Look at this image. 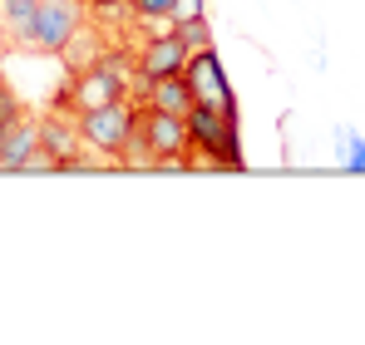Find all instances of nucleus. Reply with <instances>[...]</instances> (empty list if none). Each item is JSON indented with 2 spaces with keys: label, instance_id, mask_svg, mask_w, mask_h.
Masks as SVG:
<instances>
[{
  "label": "nucleus",
  "instance_id": "nucleus-1",
  "mask_svg": "<svg viewBox=\"0 0 365 345\" xmlns=\"http://www.w3.org/2000/svg\"><path fill=\"white\" fill-rule=\"evenodd\" d=\"M133 79H138V59H128L123 50H104V55L94 59L89 69L69 74V84H64L60 104H69L74 114L99 109V104H114V99H128Z\"/></svg>",
  "mask_w": 365,
  "mask_h": 345
},
{
  "label": "nucleus",
  "instance_id": "nucleus-2",
  "mask_svg": "<svg viewBox=\"0 0 365 345\" xmlns=\"http://www.w3.org/2000/svg\"><path fill=\"white\" fill-rule=\"evenodd\" d=\"M187 143L192 153H202L212 168H242V138H237V104H192L187 114Z\"/></svg>",
  "mask_w": 365,
  "mask_h": 345
},
{
  "label": "nucleus",
  "instance_id": "nucleus-3",
  "mask_svg": "<svg viewBox=\"0 0 365 345\" xmlns=\"http://www.w3.org/2000/svg\"><path fill=\"white\" fill-rule=\"evenodd\" d=\"M133 128H138V104H133V99H114V104H99V109H84V114H79L84 143H89L94 153H109L114 163H119L123 143L133 138Z\"/></svg>",
  "mask_w": 365,
  "mask_h": 345
},
{
  "label": "nucleus",
  "instance_id": "nucleus-4",
  "mask_svg": "<svg viewBox=\"0 0 365 345\" xmlns=\"http://www.w3.org/2000/svg\"><path fill=\"white\" fill-rule=\"evenodd\" d=\"M84 25V5L79 0H40L30 30L20 35V50H35V55H60L64 45L74 40V30Z\"/></svg>",
  "mask_w": 365,
  "mask_h": 345
},
{
  "label": "nucleus",
  "instance_id": "nucleus-5",
  "mask_svg": "<svg viewBox=\"0 0 365 345\" xmlns=\"http://www.w3.org/2000/svg\"><path fill=\"white\" fill-rule=\"evenodd\" d=\"M182 79L192 84V99H197V104H222V109L237 104V94H232V84H227V74H222V59H217L212 45H202V50L187 55Z\"/></svg>",
  "mask_w": 365,
  "mask_h": 345
},
{
  "label": "nucleus",
  "instance_id": "nucleus-6",
  "mask_svg": "<svg viewBox=\"0 0 365 345\" xmlns=\"http://www.w3.org/2000/svg\"><path fill=\"white\" fill-rule=\"evenodd\" d=\"M192 55V45L182 40L178 30H168V35H153L143 50H138V89L143 84H153V79H168V74H182V64Z\"/></svg>",
  "mask_w": 365,
  "mask_h": 345
},
{
  "label": "nucleus",
  "instance_id": "nucleus-7",
  "mask_svg": "<svg viewBox=\"0 0 365 345\" xmlns=\"http://www.w3.org/2000/svg\"><path fill=\"white\" fill-rule=\"evenodd\" d=\"M79 143H84V133H79V114L69 118L64 109H50V114L40 118V148H50V153L60 158V172L84 168V158H79Z\"/></svg>",
  "mask_w": 365,
  "mask_h": 345
},
{
  "label": "nucleus",
  "instance_id": "nucleus-8",
  "mask_svg": "<svg viewBox=\"0 0 365 345\" xmlns=\"http://www.w3.org/2000/svg\"><path fill=\"white\" fill-rule=\"evenodd\" d=\"M138 133L158 148V158H168V153H192V143H187V118H178V114H163V109L138 104Z\"/></svg>",
  "mask_w": 365,
  "mask_h": 345
},
{
  "label": "nucleus",
  "instance_id": "nucleus-9",
  "mask_svg": "<svg viewBox=\"0 0 365 345\" xmlns=\"http://www.w3.org/2000/svg\"><path fill=\"white\" fill-rule=\"evenodd\" d=\"M40 148V118H10V123H0V168H15L30 158Z\"/></svg>",
  "mask_w": 365,
  "mask_h": 345
},
{
  "label": "nucleus",
  "instance_id": "nucleus-10",
  "mask_svg": "<svg viewBox=\"0 0 365 345\" xmlns=\"http://www.w3.org/2000/svg\"><path fill=\"white\" fill-rule=\"evenodd\" d=\"M138 94H143L148 109H163V114H178V118H187V114H192V104H197V99H192V84H187L182 74L153 79V84H143Z\"/></svg>",
  "mask_w": 365,
  "mask_h": 345
},
{
  "label": "nucleus",
  "instance_id": "nucleus-11",
  "mask_svg": "<svg viewBox=\"0 0 365 345\" xmlns=\"http://www.w3.org/2000/svg\"><path fill=\"white\" fill-rule=\"evenodd\" d=\"M104 50H109V45L99 40V30L79 25V30H74V40H69V45L60 50V59L69 64V74H79V69H89V64H94V59L104 55Z\"/></svg>",
  "mask_w": 365,
  "mask_h": 345
},
{
  "label": "nucleus",
  "instance_id": "nucleus-12",
  "mask_svg": "<svg viewBox=\"0 0 365 345\" xmlns=\"http://www.w3.org/2000/svg\"><path fill=\"white\" fill-rule=\"evenodd\" d=\"M35 10H40V0H0V20H5V30L15 35V45H20V35L30 30Z\"/></svg>",
  "mask_w": 365,
  "mask_h": 345
},
{
  "label": "nucleus",
  "instance_id": "nucleus-13",
  "mask_svg": "<svg viewBox=\"0 0 365 345\" xmlns=\"http://www.w3.org/2000/svg\"><path fill=\"white\" fill-rule=\"evenodd\" d=\"M336 148H341V163H346V168L365 172V138L356 128H336Z\"/></svg>",
  "mask_w": 365,
  "mask_h": 345
},
{
  "label": "nucleus",
  "instance_id": "nucleus-14",
  "mask_svg": "<svg viewBox=\"0 0 365 345\" xmlns=\"http://www.w3.org/2000/svg\"><path fill=\"white\" fill-rule=\"evenodd\" d=\"M182 40L192 45V50H202V45H212V25H207V15H197V20H182V25H173Z\"/></svg>",
  "mask_w": 365,
  "mask_h": 345
},
{
  "label": "nucleus",
  "instance_id": "nucleus-15",
  "mask_svg": "<svg viewBox=\"0 0 365 345\" xmlns=\"http://www.w3.org/2000/svg\"><path fill=\"white\" fill-rule=\"evenodd\" d=\"M173 5H178V0H128V10H133L138 20H168Z\"/></svg>",
  "mask_w": 365,
  "mask_h": 345
},
{
  "label": "nucleus",
  "instance_id": "nucleus-16",
  "mask_svg": "<svg viewBox=\"0 0 365 345\" xmlns=\"http://www.w3.org/2000/svg\"><path fill=\"white\" fill-rule=\"evenodd\" d=\"M197 15H207V0H178L168 20H173V25H182V20H197Z\"/></svg>",
  "mask_w": 365,
  "mask_h": 345
},
{
  "label": "nucleus",
  "instance_id": "nucleus-17",
  "mask_svg": "<svg viewBox=\"0 0 365 345\" xmlns=\"http://www.w3.org/2000/svg\"><path fill=\"white\" fill-rule=\"evenodd\" d=\"M20 114H25V109H20V99L0 84V123H10V118H20Z\"/></svg>",
  "mask_w": 365,
  "mask_h": 345
},
{
  "label": "nucleus",
  "instance_id": "nucleus-18",
  "mask_svg": "<svg viewBox=\"0 0 365 345\" xmlns=\"http://www.w3.org/2000/svg\"><path fill=\"white\" fill-rule=\"evenodd\" d=\"M84 10H119V5H128V0H79Z\"/></svg>",
  "mask_w": 365,
  "mask_h": 345
}]
</instances>
